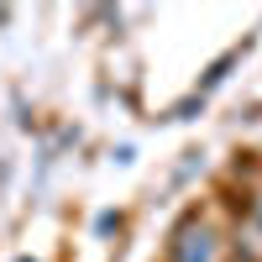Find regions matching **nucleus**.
Returning a JSON list of instances; mask_svg holds the SVG:
<instances>
[{
  "label": "nucleus",
  "instance_id": "1",
  "mask_svg": "<svg viewBox=\"0 0 262 262\" xmlns=\"http://www.w3.org/2000/svg\"><path fill=\"white\" fill-rule=\"evenodd\" d=\"M179 262H210V236H184V247H179Z\"/></svg>",
  "mask_w": 262,
  "mask_h": 262
}]
</instances>
